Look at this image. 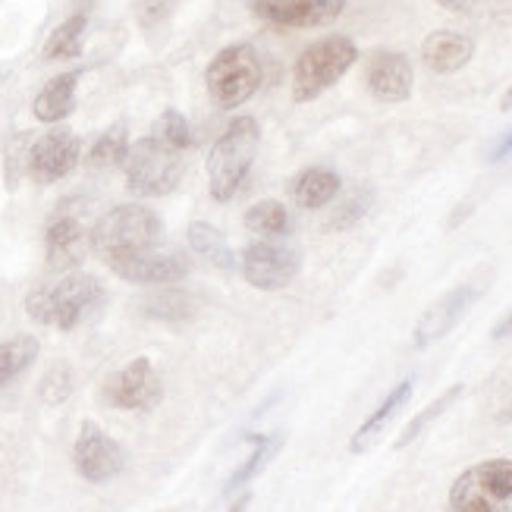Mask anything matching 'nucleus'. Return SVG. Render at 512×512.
I'll use <instances>...</instances> for the list:
<instances>
[{"label": "nucleus", "mask_w": 512, "mask_h": 512, "mask_svg": "<svg viewBox=\"0 0 512 512\" xmlns=\"http://www.w3.org/2000/svg\"><path fill=\"white\" fill-rule=\"evenodd\" d=\"M104 302V286L98 277L70 271L60 280L38 286L26 296V311L29 318L38 324H48L57 330H73L82 321H88Z\"/></svg>", "instance_id": "nucleus-1"}, {"label": "nucleus", "mask_w": 512, "mask_h": 512, "mask_svg": "<svg viewBox=\"0 0 512 512\" xmlns=\"http://www.w3.org/2000/svg\"><path fill=\"white\" fill-rule=\"evenodd\" d=\"M258 145H261V126L255 117H236L220 132L208 154V189L214 202L220 205L233 202L258 158Z\"/></svg>", "instance_id": "nucleus-2"}, {"label": "nucleus", "mask_w": 512, "mask_h": 512, "mask_svg": "<svg viewBox=\"0 0 512 512\" xmlns=\"http://www.w3.org/2000/svg\"><path fill=\"white\" fill-rule=\"evenodd\" d=\"M355 60H359V48L346 35H330L308 44L293 66V101L308 104L321 98L352 70Z\"/></svg>", "instance_id": "nucleus-3"}, {"label": "nucleus", "mask_w": 512, "mask_h": 512, "mask_svg": "<svg viewBox=\"0 0 512 512\" xmlns=\"http://www.w3.org/2000/svg\"><path fill=\"white\" fill-rule=\"evenodd\" d=\"M161 217L145 205H117L110 208L92 230V249L101 261H114L120 255L158 249Z\"/></svg>", "instance_id": "nucleus-4"}, {"label": "nucleus", "mask_w": 512, "mask_h": 512, "mask_svg": "<svg viewBox=\"0 0 512 512\" xmlns=\"http://www.w3.org/2000/svg\"><path fill=\"white\" fill-rule=\"evenodd\" d=\"M261 82H264L261 57L246 41L217 51L214 60L208 63V70H205L208 95L220 110H236L246 101H252L255 92L261 88Z\"/></svg>", "instance_id": "nucleus-5"}, {"label": "nucleus", "mask_w": 512, "mask_h": 512, "mask_svg": "<svg viewBox=\"0 0 512 512\" xmlns=\"http://www.w3.org/2000/svg\"><path fill=\"white\" fill-rule=\"evenodd\" d=\"M186 151H176L170 145H164L161 139L145 136L136 145L129 148V158L123 164L126 170V186L136 195H148V198H161L170 195L176 186H180L183 173H186Z\"/></svg>", "instance_id": "nucleus-6"}, {"label": "nucleus", "mask_w": 512, "mask_h": 512, "mask_svg": "<svg viewBox=\"0 0 512 512\" xmlns=\"http://www.w3.org/2000/svg\"><path fill=\"white\" fill-rule=\"evenodd\" d=\"M453 512H512V459H487L450 487Z\"/></svg>", "instance_id": "nucleus-7"}, {"label": "nucleus", "mask_w": 512, "mask_h": 512, "mask_svg": "<svg viewBox=\"0 0 512 512\" xmlns=\"http://www.w3.org/2000/svg\"><path fill=\"white\" fill-rule=\"evenodd\" d=\"M164 387L148 359H132L104 381V403L123 412H145L161 403Z\"/></svg>", "instance_id": "nucleus-8"}, {"label": "nucleus", "mask_w": 512, "mask_h": 512, "mask_svg": "<svg viewBox=\"0 0 512 512\" xmlns=\"http://www.w3.org/2000/svg\"><path fill=\"white\" fill-rule=\"evenodd\" d=\"M299 274V255L283 239H261L242 252V277L249 286L274 293L296 280Z\"/></svg>", "instance_id": "nucleus-9"}, {"label": "nucleus", "mask_w": 512, "mask_h": 512, "mask_svg": "<svg viewBox=\"0 0 512 512\" xmlns=\"http://www.w3.org/2000/svg\"><path fill=\"white\" fill-rule=\"evenodd\" d=\"M82 154V142L70 129H51L35 139L26 151V170L38 186H51L66 180Z\"/></svg>", "instance_id": "nucleus-10"}, {"label": "nucleus", "mask_w": 512, "mask_h": 512, "mask_svg": "<svg viewBox=\"0 0 512 512\" xmlns=\"http://www.w3.org/2000/svg\"><path fill=\"white\" fill-rule=\"evenodd\" d=\"M73 462H76V472L92 481V484H104L110 478H117L123 472V447L120 443L104 434L95 421H85L79 428V437H76V447H73Z\"/></svg>", "instance_id": "nucleus-11"}, {"label": "nucleus", "mask_w": 512, "mask_h": 512, "mask_svg": "<svg viewBox=\"0 0 512 512\" xmlns=\"http://www.w3.org/2000/svg\"><path fill=\"white\" fill-rule=\"evenodd\" d=\"M346 0H252V13L283 29H324L337 22Z\"/></svg>", "instance_id": "nucleus-12"}, {"label": "nucleus", "mask_w": 512, "mask_h": 512, "mask_svg": "<svg viewBox=\"0 0 512 512\" xmlns=\"http://www.w3.org/2000/svg\"><path fill=\"white\" fill-rule=\"evenodd\" d=\"M110 271L129 283H142V286H173L189 277V261L176 252H158V249H145V252H132L120 255L114 261H107Z\"/></svg>", "instance_id": "nucleus-13"}, {"label": "nucleus", "mask_w": 512, "mask_h": 512, "mask_svg": "<svg viewBox=\"0 0 512 512\" xmlns=\"http://www.w3.org/2000/svg\"><path fill=\"white\" fill-rule=\"evenodd\" d=\"M478 296H481V286H475V283H462V286L450 289L447 296H440V299L425 311V315L418 318V324H415V330H412V343H415L418 349H425V346L443 340V337H447V333L462 321L465 311H469V308L475 305Z\"/></svg>", "instance_id": "nucleus-14"}, {"label": "nucleus", "mask_w": 512, "mask_h": 512, "mask_svg": "<svg viewBox=\"0 0 512 512\" xmlns=\"http://www.w3.org/2000/svg\"><path fill=\"white\" fill-rule=\"evenodd\" d=\"M368 92L384 101V104H403L412 98V85H415V70L406 54L399 51H374L368 57V70H365Z\"/></svg>", "instance_id": "nucleus-15"}, {"label": "nucleus", "mask_w": 512, "mask_h": 512, "mask_svg": "<svg viewBox=\"0 0 512 512\" xmlns=\"http://www.w3.org/2000/svg\"><path fill=\"white\" fill-rule=\"evenodd\" d=\"M92 249V233L85 230V224L73 214H60L48 224L44 233V258H48L51 271L70 274L73 267H79Z\"/></svg>", "instance_id": "nucleus-16"}, {"label": "nucleus", "mask_w": 512, "mask_h": 512, "mask_svg": "<svg viewBox=\"0 0 512 512\" xmlns=\"http://www.w3.org/2000/svg\"><path fill=\"white\" fill-rule=\"evenodd\" d=\"M472 57H475V41L462 32H453V29L431 32L425 41H421V63L437 76L459 73L462 66H469Z\"/></svg>", "instance_id": "nucleus-17"}, {"label": "nucleus", "mask_w": 512, "mask_h": 512, "mask_svg": "<svg viewBox=\"0 0 512 512\" xmlns=\"http://www.w3.org/2000/svg\"><path fill=\"white\" fill-rule=\"evenodd\" d=\"M412 381H403V384H396L384 399H381V406H377L359 428H355V434H352V440H349V450L352 453H368L377 440L384 437V431L393 425V418L403 412V406L412 399Z\"/></svg>", "instance_id": "nucleus-18"}, {"label": "nucleus", "mask_w": 512, "mask_h": 512, "mask_svg": "<svg viewBox=\"0 0 512 512\" xmlns=\"http://www.w3.org/2000/svg\"><path fill=\"white\" fill-rule=\"evenodd\" d=\"M343 192V180L337 170L330 167H305L293 183H289V195L293 202L305 211H321L333 198Z\"/></svg>", "instance_id": "nucleus-19"}, {"label": "nucleus", "mask_w": 512, "mask_h": 512, "mask_svg": "<svg viewBox=\"0 0 512 512\" xmlns=\"http://www.w3.org/2000/svg\"><path fill=\"white\" fill-rule=\"evenodd\" d=\"M82 70H70L54 76L48 85L41 88L32 101V114L41 123H60L76 110V88H79Z\"/></svg>", "instance_id": "nucleus-20"}, {"label": "nucleus", "mask_w": 512, "mask_h": 512, "mask_svg": "<svg viewBox=\"0 0 512 512\" xmlns=\"http://www.w3.org/2000/svg\"><path fill=\"white\" fill-rule=\"evenodd\" d=\"M189 249L208 261L211 267H220V271H230V267H236V255L230 249L227 236L220 233L217 227L205 224V220H195V224L189 227Z\"/></svg>", "instance_id": "nucleus-21"}, {"label": "nucleus", "mask_w": 512, "mask_h": 512, "mask_svg": "<svg viewBox=\"0 0 512 512\" xmlns=\"http://www.w3.org/2000/svg\"><path fill=\"white\" fill-rule=\"evenodd\" d=\"M246 230L258 239H286L293 233V217L274 198H264L246 211Z\"/></svg>", "instance_id": "nucleus-22"}, {"label": "nucleus", "mask_w": 512, "mask_h": 512, "mask_svg": "<svg viewBox=\"0 0 512 512\" xmlns=\"http://www.w3.org/2000/svg\"><path fill=\"white\" fill-rule=\"evenodd\" d=\"M129 132H126V123H114L110 129H104L98 142L88 151V167L95 170H107V167H123L126 158H129Z\"/></svg>", "instance_id": "nucleus-23"}, {"label": "nucleus", "mask_w": 512, "mask_h": 512, "mask_svg": "<svg viewBox=\"0 0 512 512\" xmlns=\"http://www.w3.org/2000/svg\"><path fill=\"white\" fill-rule=\"evenodd\" d=\"M88 29V16L76 13L51 32L48 44H44V60H76L82 54V41Z\"/></svg>", "instance_id": "nucleus-24"}, {"label": "nucleus", "mask_w": 512, "mask_h": 512, "mask_svg": "<svg viewBox=\"0 0 512 512\" xmlns=\"http://www.w3.org/2000/svg\"><path fill=\"white\" fill-rule=\"evenodd\" d=\"M38 359V340L29 333H19L0 343V387L13 384L16 377Z\"/></svg>", "instance_id": "nucleus-25"}, {"label": "nucleus", "mask_w": 512, "mask_h": 512, "mask_svg": "<svg viewBox=\"0 0 512 512\" xmlns=\"http://www.w3.org/2000/svg\"><path fill=\"white\" fill-rule=\"evenodd\" d=\"M249 440L255 443V450H252V456L233 472V478L227 481V487H224L227 494L239 491V487H246V484L264 469V465L274 459V453L280 450V440H283V437H280V434H271V437H267V434H249Z\"/></svg>", "instance_id": "nucleus-26"}, {"label": "nucleus", "mask_w": 512, "mask_h": 512, "mask_svg": "<svg viewBox=\"0 0 512 512\" xmlns=\"http://www.w3.org/2000/svg\"><path fill=\"white\" fill-rule=\"evenodd\" d=\"M462 384H456V387H450L447 393H443V396H437L434 399V403L428 406V409H421L412 421H409V425H406V431L403 434H399V440H396V450H403V447H409V443L415 440V437H421V431H425L428 425H431V421H437L443 412H447L453 403H456V399L462 396Z\"/></svg>", "instance_id": "nucleus-27"}, {"label": "nucleus", "mask_w": 512, "mask_h": 512, "mask_svg": "<svg viewBox=\"0 0 512 512\" xmlns=\"http://www.w3.org/2000/svg\"><path fill=\"white\" fill-rule=\"evenodd\" d=\"M145 311L158 321H186L192 318V299L183 289H164V293H154L145 302Z\"/></svg>", "instance_id": "nucleus-28"}, {"label": "nucleus", "mask_w": 512, "mask_h": 512, "mask_svg": "<svg viewBox=\"0 0 512 512\" xmlns=\"http://www.w3.org/2000/svg\"><path fill=\"white\" fill-rule=\"evenodd\" d=\"M151 136L161 139L164 145L176 148V151H189L192 148V129L186 123V117L180 114V110H164V114L154 120L151 126Z\"/></svg>", "instance_id": "nucleus-29"}, {"label": "nucleus", "mask_w": 512, "mask_h": 512, "mask_svg": "<svg viewBox=\"0 0 512 512\" xmlns=\"http://www.w3.org/2000/svg\"><path fill=\"white\" fill-rule=\"evenodd\" d=\"M371 208V192L368 189H355L349 195H343V202L337 205V211L330 214V230H346L352 224H359V220L368 214Z\"/></svg>", "instance_id": "nucleus-30"}, {"label": "nucleus", "mask_w": 512, "mask_h": 512, "mask_svg": "<svg viewBox=\"0 0 512 512\" xmlns=\"http://www.w3.org/2000/svg\"><path fill=\"white\" fill-rule=\"evenodd\" d=\"M41 399L48 406H60L66 396L73 393V374H70V368L66 365H57V368H51L48 374H44V381H41Z\"/></svg>", "instance_id": "nucleus-31"}, {"label": "nucleus", "mask_w": 512, "mask_h": 512, "mask_svg": "<svg viewBox=\"0 0 512 512\" xmlns=\"http://www.w3.org/2000/svg\"><path fill=\"white\" fill-rule=\"evenodd\" d=\"M183 0H139V19L142 26H158L167 16H173L180 10Z\"/></svg>", "instance_id": "nucleus-32"}, {"label": "nucleus", "mask_w": 512, "mask_h": 512, "mask_svg": "<svg viewBox=\"0 0 512 512\" xmlns=\"http://www.w3.org/2000/svg\"><path fill=\"white\" fill-rule=\"evenodd\" d=\"M509 154H512V132H506V136L491 148V161H503Z\"/></svg>", "instance_id": "nucleus-33"}, {"label": "nucleus", "mask_w": 512, "mask_h": 512, "mask_svg": "<svg viewBox=\"0 0 512 512\" xmlns=\"http://www.w3.org/2000/svg\"><path fill=\"white\" fill-rule=\"evenodd\" d=\"M491 337H494V340H509V337H512V311L497 321V327L491 330Z\"/></svg>", "instance_id": "nucleus-34"}, {"label": "nucleus", "mask_w": 512, "mask_h": 512, "mask_svg": "<svg viewBox=\"0 0 512 512\" xmlns=\"http://www.w3.org/2000/svg\"><path fill=\"white\" fill-rule=\"evenodd\" d=\"M500 110H512V85L506 88V95L500 98Z\"/></svg>", "instance_id": "nucleus-35"}, {"label": "nucleus", "mask_w": 512, "mask_h": 512, "mask_svg": "<svg viewBox=\"0 0 512 512\" xmlns=\"http://www.w3.org/2000/svg\"><path fill=\"white\" fill-rule=\"evenodd\" d=\"M246 506H249V494H242V497H239V500L233 503V509H230V512H242V509H246Z\"/></svg>", "instance_id": "nucleus-36"}, {"label": "nucleus", "mask_w": 512, "mask_h": 512, "mask_svg": "<svg viewBox=\"0 0 512 512\" xmlns=\"http://www.w3.org/2000/svg\"><path fill=\"white\" fill-rule=\"evenodd\" d=\"M167 512H173V509H167Z\"/></svg>", "instance_id": "nucleus-37"}]
</instances>
